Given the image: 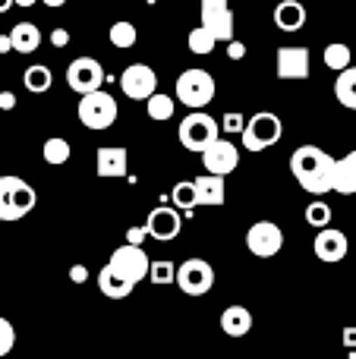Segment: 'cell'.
I'll list each match as a JSON object with an SVG mask.
<instances>
[{"instance_id":"41","label":"cell","mask_w":356,"mask_h":359,"mask_svg":"<svg viewBox=\"0 0 356 359\" xmlns=\"http://www.w3.org/2000/svg\"><path fill=\"white\" fill-rule=\"evenodd\" d=\"M344 344L347 347H356V328L350 325V328H344Z\"/></svg>"},{"instance_id":"9","label":"cell","mask_w":356,"mask_h":359,"mask_svg":"<svg viewBox=\"0 0 356 359\" xmlns=\"http://www.w3.org/2000/svg\"><path fill=\"white\" fill-rule=\"evenodd\" d=\"M199 16H202V29H208L218 41H231L233 38V6L231 0H202L199 4Z\"/></svg>"},{"instance_id":"17","label":"cell","mask_w":356,"mask_h":359,"mask_svg":"<svg viewBox=\"0 0 356 359\" xmlns=\"http://www.w3.org/2000/svg\"><path fill=\"white\" fill-rule=\"evenodd\" d=\"M180 227H183V221H180V211H177V208H155L149 215V221H145L149 236H151V240H158V243L177 240Z\"/></svg>"},{"instance_id":"1","label":"cell","mask_w":356,"mask_h":359,"mask_svg":"<svg viewBox=\"0 0 356 359\" xmlns=\"http://www.w3.org/2000/svg\"><path fill=\"white\" fill-rule=\"evenodd\" d=\"M331 168H334V158L325 149H319V145H300L290 155V174L313 196L331 192Z\"/></svg>"},{"instance_id":"31","label":"cell","mask_w":356,"mask_h":359,"mask_svg":"<svg viewBox=\"0 0 356 359\" xmlns=\"http://www.w3.org/2000/svg\"><path fill=\"white\" fill-rule=\"evenodd\" d=\"M306 224L309 227H315V230L328 227V224H331V205L322 202V198H315V202L306 208Z\"/></svg>"},{"instance_id":"22","label":"cell","mask_w":356,"mask_h":359,"mask_svg":"<svg viewBox=\"0 0 356 359\" xmlns=\"http://www.w3.org/2000/svg\"><path fill=\"white\" fill-rule=\"evenodd\" d=\"M10 44L16 54H35L38 48H41V32H38L35 22H16L10 32Z\"/></svg>"},{"instance_id":"29","label":"cell","mask_w":356,"mask_h":359,"mask_svg":"<svg viewBox=\"0 0 356 359\" xmlns=\"http://www.w3.org/2000/svg\"><path fill=\"white\" fill-rule=\"evenodd\" d=\"M107 38H111V44L117 50H130L132 44H136V25L132 22H126V19H120V22H114L111 25V32H107Z\"/></svg>"},{"instance_id":"7","label":"cell","mask_w":356,"mask_h":359,"mask_svg":"<svg viewBox=\"0 0 356 359\" xmlns=\"http://www.w3.org/2000/svg\"><path fill=\"white\" fill-rule=\"evenodd\" d=\"M174 284L180 287L186 297H205L214 287V268L208 265L205 259H186L177 265Z\"/></svg>"},{"instance_id":"2","label":"cell","mask_w":356,"mask_h":359,"mask_svg":"<svg viewBox=\"0 0 356 359\" xmlns=\"http://www.w3.org/2000/svg\"><path fill=\"white\" fill-rule=\"evenodd\" d=\"M38 205V192L32 183H25L22 177H0V221L16 224L25 215H32V208Z\"/></svg>"},{"instance_id":"25","label":"cell","mask_w":356,"mask_h":359,"mask_svg":"<svg viewBox=\"0 0 356 359\" xmlns=\"http://www.w3.org/2000/svg\"><path fill=\"white\" fill-rule=\"evenodd\" d=\"M145 114H149L151 120H158V123H164V120H170L177 114V98L174 95L151 92L149 98H145Z\"/></svg>"},{"instance_id":"34","label":"cell","mask_w":356,"mask_h":359,"mask_svg":"<svg viewBox=\"0 0 356 359\" xmlns=\"http://www.w3.org/2000/svg\"><path fill=\"white\" fill-rule=\"evenodd\" d=\"M13 344H16V328H13V325L6 322L4 316H0V356L10 353Z\"/></svg>"},{"instance_id":"14","label":"cell","mask_w":356,"mask_h":359,"mask_svg":"<svg viewBox=\"0 0 356 359\" xmlns=\"http://www.w3.org/2000/svg\"><path fill=\"white\" fill-rule=\"evenodd\" d=\"M275 69H278V79H287V82L309 79V73H313L309 48H300V44H284V48H278Z\"/></svg>"},{"instance_id":"13","label":"cell","mask_w":356,"mask_h":359,"mask_svg":"<svg viewBox=\"0 0 356 359\" xmlns=\"http://www.w3.org/2000/svg\"><path fill=\"white\" fill-rule=\"evenodd\" d=\"M120 88H123L126 98L145 101L151 92H158V73L149 63H130V67L120 73Z\"/></svg>"},{"instance_id":"45","label":"cell","mask_w":356,"mask_h":359,"mask_svg":"<svg viewBox=\"0 0 356 359\" xmlns=\"http://www.w3.org/2000/svg\"><path fill=\"white\" fill-rule=\"evenodd\" d=\"M6 10H13V0H0V13H6Z\"/></svg>"},{"instance_id":"20","label":"cell","mask_w":356,"mask_h":359,"mask_svg":"<svg viewBox=\"0 0 356 359\" xmlns=\"http://www.w3.org/2000/svg\"><path fill=\"white\" fill-rule=\"evenodd\" d=\"M275 25L281 32H300L306 25V6L300 0H281L275 6Z\"/></svg>"},{"instance_id":"24","label":"cell","mask_w":356,"mask_h":359,"mask_svg":"<svg viewBox=\"0 0 356 359\" xmlns=\"http://www.w3.org/2000/svg\"><path fill=\"white\" fill-rule=\"evenodd\" d=\"M334 98L347 107V111H356V67H344L338 73V82H334Z\"/></svg>"},{"instance_id":"19","label":"cell","mask_w":356,"mask_h":359,"mask_svg":"<svg viewBox=\"0 0 356 359\" xmlns=\"http://www.w3.org/2000/svg\"><path fill=\"white\" fill-rule=\"evenodd\" d=\"M331 192H341V196H356V151H350V155H344V158H334Z\"/></svg>"},{"instance_id":"16","label":"cell","mask_w":356,"mask_h":359,"mask_svg":"<svg viewBox=\"0 0 356 359\" xmlns=\"http://www.w3.org/2000/svg\"><path fill=\"white\" fill-rule=\"evenodd\" d=\"M130 170V151L123 145H101L95 151V174L101 180H120Z\"/></svg>"},{"instance_id":"11","label":"cell","mask_w":356,"mask_h":359,"mask_svg":"<svg viewBox=\"0 0 356 359\" xmlns=\"http://www.w3.org/2000/svg\"><path fill=\"white\" fill-rule=\"evenodd\" d=\"M246 249L256 259H271L284 249V230L275 221H256L246 230Z\"/></svg>"},{"instance_id":"8","label":"cell","mask_w":356,"mask_h":359,"mask_svg":"<svg viewBox=\"0 0 356 359\" xmlns=\"http://www.w3.org/2000/svg\"><path fill=\"white\" fill-rule=\"evenodd\" d=\"M107 265H111L120 278L130 280V284H139V280L149 278L151 259L145 255V249L139 246V243H123V246H117L111 252V262H107Z\"/></svg>"},{"instance_id":"33","label":"cell","mask_w":356,"mask_h":359,"mask_svg":"<svg viewBox=\"0 0 356 359\" xmlns=\"http://www.w3.org/2000/svg\"><path fill=\"white\" fill-rule=\"evenodd\" d=\"M174 271H177L174 262L158 259V262H151L149 265V280L151 284H174Z\"/></svg>"},{"instance_id":"10","label":"cell","mask_w":356,"mask_h":359,"mask_svg":"<svg viewBox=\"0 0 356 359\" xmlns=\"http://www.w3.org/2000/svg\"><path fill=\"white\" fill-rule=\"evenodd\" d=\"M199 155H202V164H205L208 174L227 177V174H233V170L240 168V149L227 136L212 139V142H208L205 149L199 151Z\"/></svg>"},{"instance_id":"28","label":"cell","mask_w":356,"mask_h":359,"mask_svg":"<svg viewBox=\"0 0 356 359\" xmlns=\"http://www.w3.org/2000/svg\"><path fill=\"white\" fill-rule=\"evenodd\" d=\"M322 60H325V67L328 69H344V67H350V60H353V50H350V44H344V41H331L325 48V54H322Z\"/></svg>"},{"instance_id":"42","label":"cell","mask_w":356,"mask_h":359,"mask_svg":"<svg viewBox=\"0 0 356 359\" xmlns=\"http://www.w3.org/2000/svg\"><path fill=\"white\" fill-rule=\"evenodd\" d=\"M13 44H10V35H0V54H10Z\"/></svg>"},{"instance_id":"37","label":"cell","mask_w":356,"mask_h":359,"mask_svg":"<svg viewBox=\"0 0 356 359\" xmlns=\"http://www.w3.org/2000/svg\"><path fill=\"white\" fill-rule=\"evenodd\" d=\"M50 44H54V48H67V44H69V32L67 29H54V32H50Z\"/></svg>"},{"instance_id":"5","label":"cell","mask_w":356,"mask_h":359,"mask_svg":"<svg viewBox=\"0 0 356 359\" xmlns=\"http://www.w3.org/2000/svg\"><path fill=\"white\" fill-rule=\"evenodd\" d=\"M281 136H284V123H281V117L271 114V111L252 114V117L246 120L243 133H240L246 151H265V149H271L275 142H281Z\"/></svg>"},{"instance_id":"23","label":"cell","mask_w":356,"mask_h":359,"mask_svg":"<svg viewBox=\"0 0 356 359\" xmlns=\"http://www.w3.org/2000/svg\"><path fill=\"white\" fill-rule=\"evenodd\" d=\"M98 290L104 293L107 299H126L132 290H136V284H130L126 278H120L117 271H114L111 265H104L98 271Z\"/></svg>"},{"instance_id":"35","label":"cell","mask_w":356,"mask_h":359,"mask_svg":"<svg viewBox=\"0 0 356 359\" xmlns=\"http://www.w3.org/2000/svg\"><path fill=\"white\" fill-rule=\"evenodd\" d=\"M243 126H246V117H243V114H237V111L224 114V120H221V133H227V136H233V133L240 136V133H243Z\"/></svg>"},{"instance_id":"32","label":"cell","mask_w":356,"mask_h":359,"mask_svg":"<svg viewBox=\"0 0 356 359\" xmlns=\"http://www.w3.org/2000/svg\"><path fill=\"white\" fill-rule=\"evenodd\" d=\"M170 198H174V208H183V211L196 208V186H193V180L177 183L174 192H170Z\"/></svg>"},{"instance_id":"18","label":"cell","mask_w":356,"mask_h":359,"mask_svg":"<svg viewBox=\"0 0 356 359\" xmlns=\"http://www.w3.org/2000/svg\"><path fill=\"white\" fill-rule=\"evenodd\" d=\"M196 186V205H205V208H218V205H224L227 198V183L221 174H202L193 180Z\"/></svg>"},{"instance_id":"6","label":"cell","mask_w":356,"mask_h":359,"mask_svg":"<svg viewBox=\"0 0 356 359\" xmlns=\"http://www.w3.org/2000/svg\"><path fill=\"white\" fill-rule=\"evenodd\" d=\"M177 136H180V145L186 151H196L199 155L202 149H205L212 139L221 136V123L212 117V114H205L199 107V111H189L186 117L180 120V130H177Z\"/></svg>"},{"instance_id":"36","label":"cell","mask_w":356,"mask_h":359,"mask_svg":"<svg viewBox=\"0 0 356 359\" xmlns=\"http://www.w3.org/2000/svg\"><path fill=\"white\" fill-rule=\"evenodd\" d=\"M224 44H227V57H231V60H243L246 57V44L237 41V35H233L231 41H224Z\"/></svg>"},{"instance_id":"39","label":"cell","mask_w":356,"mask_h":359,"mask_svg":"<svg viewBox=\"0 0 356 359\" xmlns=\"http://www.w3.org/2000/svg\"><path fill=\"white\" fill-rule=\"evenodd\" d=\"M16 107V95L13 92H0V111H13Z\"/></svg>"},{"instance_id":"38","label":"cell","mask_w":356,"mask_h":359,"mask_svg":"<svg viewBox=\"0 0 356 359\" xmlns=\"http://www.w3.org/2000/svg\"><path fill=\"white\" fill-rule=\"evenodd\" d=\"M145 236H149V230H145V227H130V230H126V243H139V246H142Z\"/></svg>"},{"instance_id":"26","label":"cell","mask_w":356,"mask_h":359,"mask_svg":"<svg viewBox=\"0 0 356 359\" xmlns=\"http://www.w3.org/2000/svg\"><path fill=\"white\" fill-rule=\"evenodd\" d=\"M50 82H54V76H50V69L44 67V63H32L22 73V86L29 88L32 95H44L50 88Z\"/></svg>"},{"instance_id":"3","label":"cell","mask_w":356,"mask_h":359,"mask_svg":"<svg viewBox=\"0 0 356 359\" xmlns=\"http://www.w3.org/2000/svg\"><path fill=\"white\" fill-rule=\"evenodd\" d=\"M117 98L111 92H104V86L95 88V92H85L79 101V123L85 130H95V133H104L117 123Z\"/></svg>"},{"instance_id":"15","label":"cell","mask_w":356,"mask_h":359,"mask_svg":"<svg viewBox=\"0 0 356 359\" xmlns=\"http://www.w3.org/2000/svg\"><path fill=\"white\" fill-rule=\"evenodd\" d=\"M347 249H350V243H347L344 230L338 227H319V233H315V243H313V252L319 262H325V265H338V262L347 259Z\"/></svg>"},{"instance_id":"43","label":"cell","mask_w":356,"mask_h":359,"mask_svg":"<svg viewBox=\"0 0 356 359\" xmlns=\"http://www.w3.org/2000/svg\"><path fill=\"white\" fill-rule=\"evenodd\" d=\"M38 4H44V6H63L67 0H38Z\"/></svg>"},{"instance_id":"40","label":"cell","mask_w":356,"mask_h":359,"mask_svg":"<svg viewBox=\"0 0 356 359\" xmlns=\"http://www.w3.org/2000/svg\"><path fill=\"white\" fill-rule=\"evenodd\" d=\"M69 278H73L76 284H82V280L88 278V271H85V268H82V265H73V268H69Z\"/></svg>"},{"instance_id":"21","label":"cell","mask_w":356,"mask_h":359,"mask_svg":"<svg viewBox=\"0 0 356 359\" xmlns=\"http://www.w3.org/2000/svg\"><path fill=\"white\" fill-rule=\"evenodd\" d=\"M252 328V312L246 306H227L221 312V331L227 337H246Z\"/></svg>"},{"instance_id":"30","label":"cell","mask_w":356,"mask_h":359,"mask_svg":"<svg viewBox=\"0 0 356 359\" xmlns=\"http://www.w3.org/2000/svg\"><path fill=\"white\" fill-rule=\"evenodd\" d=\"M186 48L193 50L196 57H208L214 48H218V38H214L208 29H202V25H199V29H193V32H189V38H186Z\"/></svg>"},{"instance_id":"27","label":"cell","mask_w":356,"mask_h":359,"mask_svg":"<svg viewBox=\"0 0 356 359\" xmlns=\"http://www.w3.org/2000/svg\"><path fill=\"white\" fill-rule=\"evenodd\" d=\"M41 158L48 164H54V168H60V164H67L69 158H73V145H69L63 136H50L48 142L41 145Z\"/></svg>"},{"instance_id":"44","label":"cell","mask_w":356,"mask_h":359,"mask_svg":"<svg viewBox=\"0 0 356 359\" xmlns=\"http://www.w3.org/2000/svg\"><path fill=\"white\" fill-rule=\"evenodd\" d=\"M38 0H13V6H35Z\"/></svg>"},{"instance_id":"4","label":"cell","mask_w":356,"mask_h":359,"mask_svg":"<svg viewBox=\"0 0 356 359\" xmlns=\"http://www.w3.org/2000/svg\"><path fill=\"white\" fill-rule=\"evenodd\" d=\"M174 92H177V98H180L183 107H193V111H199V107L212 104L218 88H214V76L212 73L193 67V69H183V73L177 76Z\"/></svg>"},{"instance_id":"12","label":"cell","mask_w":356,"mask_h":359,"mask_svg":"<svg viewBox=\"0 0 356 359\" xmlns=\"http://www.w3.org/2000/svg\"><path fill=\"white\" fill-rule=\"evenodd\" d=\"M67 86L73 88L76 95L95 92V88L104 86V67H101L95 57H76L67 67Z\"/></svg>"}]
</instances>
